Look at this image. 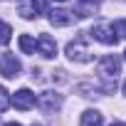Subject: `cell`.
Masks as SVG:
<instances>
[{
    "label": "cell",
    "mask_w": 126,
    "mask_h": 126,
    "mask_svg": "<svg viewBox=\"0 0 126 126\" xmlns=\"http://www.w3.org/2000/svg\"><path fill=\"white\" fill-rule=\"evenodd\" d=\"M57 3H64V0H57Z\"/></svg>",
    "instance_id": "19"
},
{
    "label": "cell",
    "mask_w": 126,
    "mask_h": 126,
    "mask_svg": "<svg viewBox=\"0 0 126 126\" xmlns=\"http://www.w3.org/2000/svg\"><path fill=\"white\" fill-rule=\"evenodd\" d=\"M45 0H20L17 3V13L25 17V20H32V17H37L42 10H45Z\"/></svg>",
    "instance_id": "5"
},
{
    "label": "cell",
    "mask_w": 126,
    "mask_h": 126,
    "mask_svg": "<svg viewBox=\"0 0 126 126\" xmlns=\"http://www.w3.org/2000/svg\"><path fill=\"white\" fill-rule=\"evenodd\" d=\"M67 57H69L72 62H92V59H94L92 49L84 45V40H82V37H77L74 42H69V45H67Z\"/></svg>",
    "instance_id": "3"
},
{
    "label": "cell",
    "mask_w": 126,
    "mask_h": 126,
    "mask_svg": "<svg viewBox=\"0 0 126 126\" xmlns=\"http://www.w3.org/2000/svg\"><path fill=\"white\" fill-rule=\"evenodd\" d=\"M5 126H22V124H17V121H8Z\"/></svg>",
    "instance_id": "15"
},
{
    "label": "cell",
    "mask_w": 126,
    "mask_h": 126,
    "mask_svg": "<svg viewBox=\"0 0 126 126\" xmlns=\"http://www.w3.org/2000/svg\"><path fill=\"white\" fill-rule=\"evenodd\" d=\"M20 49L25 52V54H35V49H37V40L35 37H30V35H20Z\"/></svg>",
    "instance_id": "11"
},
{
    "label": "cell",
    "mask_w": 126,
    "mask_h": 126,
    "mask_svg": "<svg viewBox=\"0 0 126 126\" xmlns=\"http://www.w3.org/2000/svg\"><path fill=\"white\" fill-rule=\"evenodd\" d=\"M79 126H104V119H101V114H99L96 109H87V111L82 114Z\"/></svg>",
    "instance_id": "10"
},
{
    "label": "cell",
    "mask_w": 126,
    "mask_h": 126,
    "mask_svg": "<svg viewBox=\"0 0 126 126\" xmlns=\"http://www.w3.org/2000/svg\"><path fill=\"white\" fill-rule=\"evenodd\" d=\"M92 37L96 40V42H101V45H116L119 42V37L114 35V27H109V25H96L94 30H92Z\"/></svg>",
    "instance_id": "6"
},
{
    "label": "cell",
    "mask_w": 126,
    "mask_h": 126,
    "mask_svg": "<svg viewBox=\"0 0 126 126\" xmlns=\"http://www.w3.org/2000/svg\"><path fill=\"white\" fill-rule=\"evenodd\" d=\"M35 92H30V89H17L13 96H10V104L15 106V109H20V111H27V109H32L35 106Z\"/></svg>",
    "instance_id": "4"
},
{
    "label": "cell",
    "mask_w": 126,
    "mask_h": 126,
    "mask_svg": "<svg viewBox=\"0 0 126 126\" xmlns=\"http://www.w3.org/2000/svg\"><path fill=\"white\" fill-rule=\"evenodd\" d=\"M124 94H126V82H124Z\"/></svg>",
    "instance_id": "16"
},
{
    "label": "cell",
    "mask_w": 126,
    "mask_h": 126,
    "mask_svg": "<svg viewBox=\"0 0 126 126\" xmlns=\"http://www.w3.org/2000/svg\"><path fill=\"white\" fill-rule=\"evenodd\" d=\"M124 59H126V52H124Z\"/></svg>",
    "instance_id": "20"
},
{
    "label": "cell",
    "mask_w": 126,
    "mask_h": 126,
    "mask_svg": "<svg viewBox=\"0 0 126 126\" xmlns=\"http://www.w3.org/2000/svg\"><path fill=\"white\" fill-rule=\"evenodd\" d=\"M77 17L79 15L77 13H69V10H52L49 13V22L54 27H69V25H74Z\"/></svg>",
    "instance_id": "8"
},
{
    "label": "cell",
    "mask_w": 126,
    "mask_h": 126,
    "mask_svg": "<svg viewBox=\"0 0 126 126\" xmlns=\"http://www.w3.org/2000/svg\"><path fill=\"white\" fill-rule=\"evenodd\" d=\"M37 49H40L42 57H54V54H57V42H54L49 35H40V40H37Z\"/></svg>",
    "instance_id": "9"
},
{
    "label": "cell",
    "mask_w": 126,
    "mask_h": 126,
    "mask_svg": "<svg viewBox=\"0 0 126 126\" xmlns=\"http://www.w3.org/2000/svg\"><path fill=\"white\" fill-rule=\"evenodd\" d=\"M111 27H114V35L119 40H126V20H116Z\"/></svg>",
    "instance_id": "13"
},
{
    "label": "cell",
    "mask_w": 126,
    "mask_h": 126,
    "mask_svg": "<svg viewBox=\"0 0 126 126\" xmlns=\"http://www.w3.org/2000/svg\"><path fill=\"white\" fill-rule=\"evenodd\" d=\"M99 74L116 82V77L121 74V59H119V54H104L99 59Z\"/></svg>",
    "instance_id": "2"
},
{
    "label": "cell",
    "mask_w": 126,
    "mask_h": 126,
    "mask_svg": "<svg viewBox=\"0 0 126 126\" xmlns=\"http://www.w3.org/2000/svg\"><path fill=\"white\" fill-rule=\"evenodd\" d=\"M111 126H124V124H111Z\"/></svg>",
    "instance_id": "17"
},
{
    "label": "cell",
    "mask_w": 126,
    "mask_h": 126,
    "mask_svg": "<svg viewBox=\"0 0 126 126\" xmlns=\"http://www.w3.org/2000/svg\"><path fill=\"white\" fill-rule=\"evenodd\" d=\"M10 37H13V27L8 22H0V45H8Z\"/></svg>",
    "instance_id": "12"
},
{
    "label": "cell",
    "mask_w": 126,
    "mask_h": 126,
    "mask_svg": "<svg viewBox=\"0 0 126 126\" xmlns=\"http://www.w3.org/2000/svg\"><path fill=\"white\" fill-rule=\"evenodd\" d=\"M20 72H22V64H20V59L13 52L0 54V74L5 79H15V77H20Z\"/></svg>",
    "instance_id": "1"
},
{
    "label": "cell",
    "mask_w": 126,
    "mask_h": 126,
    "mask_svg": "<svg viewBox=\"0 0 126 126\" xmlns=\"http://www.w3.org/2000/svg\"><path fill=\"white\" fill-rule=\"evenodd\" d=\"M8 106H10V96H8V92H5L3 87H0V114H3Z\"/></svg>",
    "instance_id": "14"
},
{
    "label": "cell",
    "mask_w": 126,
    "mask_h": 126,
    "mask_svg": "<svg viewBox=\"0 0 126 126\" xmlns=\"http://www.w3.org/2000/svg\"><path fill=\"white\" fill-rule=\"evenodd\" d=\"M37 104L42 106V111L52 114V111H57V109L62 106V96H59L57 92H42L40 99H37Z\"/></svg>",
    "instance_id": "7"
},
{
    "label": "cell",
    "mask_w": 126,
    "mask_h": 126,
    "mask_svg": "<svg viewBox=\"0 0 126 126\" xmlns=\"http://www.w3.org/2000/svg\"><path fill=\"white\" fill-rule=\"evenodd\" d=\"M32 126H42V124H32Z\"/></svg>",
    "instance_id": "18"
}]
</instances>
